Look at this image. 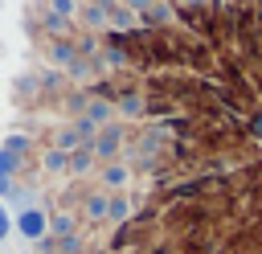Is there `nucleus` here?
I'll list each match as a JSON object with an SVG mask.
<instances>
[{
  "label": "nucleus",
  "mask_w": 262,
  "mask_h": 254,
  "mask_svg": "<svg viewBox=\"0 0 262 254\" xmlns=\"http://www.w3.org/2000/svg\"><path fill=\"white\" fill-rule=\"evenodd\" d=\"M94 135H98V123H90L86 115H78V119H70V123L57 127L53 147H61V152H78L82 143H94Z\"/></svg>",
  "instance_id": "f257e3e1"
},
{
  "label": "nucleus",
  "mask_w": 262,
  "mask_h": 254,
  "mask_svg": "<svg viewBox=\"0 0 262 254\" xmlns=\"http://www.w3.org/2000/svg\"><path fill=\"white\" fill-rule=\"evenodd\" d=\"M123 143H127V127L123 123H106V127H98V135H94V156L102 160V164H111V160H119V152H123Z\"/></svg>",
  "instance_id": "f03ea898"
},
{
  "label": "nucleus",
  "mask_w": 262,
  "mask_h": 254,
  "mask_svg": "<svg viewBox=\"0 0 262 254\" xmlns=\"http://www.w3.org/2000/svg\"><path fill=\"white\" fill-rule=\"evenodd\" d=\"M12 229L20 234V238H29V242H45L49 238V213L45 209H20L16 217H12Z\"/></svg>",
  "instance_id": "7ed1b4c3"
},
{
  "label": "nucleus",
  "mask_w": 262,
  "mask_h": 254,
  "mask_svg": "<svg viewBox=\"0 0 262 254\" xmlns=\"http://www.w3.org/2000/svg\"><path fill=\"white\" fill-rule=\"evenodd\" d=\"M41 94H49L45 90V78H41V70H33V74H20L16 82H12V102L16 107H37V98Z\"/></svg>",
  "instance_id": "20e7f679"
},
{
  "label": "nucleus",
  "mask_w": 262,
  "mask_h": 254,
  "mask_svg": "<svg viewBox=\"0 0 262 254\" xmlns=\"http://www.w3.org/2000/svg\"><path fill=\"white\" fill-rule=\"evenodd\" d=\"M106 209H111V193H106V188H90V193L82 197L78 221H82V225H102V221H106Z\"/></svg>",
  "instance_id": "39448f33"
},
{
  "label": "nucleus",
  "mask_w": 262,
  "mask_h": 254,
  "mask_svg": "<svg viewBox=\"0 0 262 254\" xmlns=\"http://www.w3.org/2000/svg\"><path fill=\"white\" fill-rule=\"evenodd\" d=\"M115 115H123V119H147V94L139 86L119 90L115 94Z\"/></svg>",
  "instance_id": "423d86ee"
},
{
  "label": "nucleus",
  "mask_w": 262,
  "mask_h": 254,
  "mask_svg": "<svg viewBox=\"0 0 262 254\" xmlns=\"http://www.w3.org/2000/svg\"><path fill=\"white\" fill-rule=\"evenodd\" d=\"M41 57H45L53 70H70V66L78 61V41H74V37H66V41H45Z\"/></svg>",
  "instance_id": "0eeeda50"
},
{
  "label": "nucleus",
  "mask_w": 262,
  "mask_h": 254,
  "mask_svg": "<svg viewBox=\"0 0 262 254\" xmlns=\"http://www.w3.org/2000/svg\"><path fill=\"white\" fill-rule=\"evenodd\" d=\"M78 20L86 25V29H111V8L106 4H98V0H82V8H78Z\"/></svg>",
  "instance_id": "6e6552de"
},
{
  "label": "nucleus",
  "mask_w": 262,
  "mask_h": 254,
  "mask_svg": "<svg viewBox=\"0 0 262 254\" xmlns=\"http://www.w3.org/2000/svg\"><path fill=\"white\" fill-rule=\"evenodd\" d=\"M131 172H135V168H131L127 160H111V164H102V168H98V176H102V184H106V188H115V193H123V188H127V180H131Z\"/></svg>",
  "instance_id": "1a4fd4ad"
},
{
  "label": "nucleus",
  "mask_w": 262,
  "mask_h": 254,
  "mask_svg": "<svg viewBox=\"0 0 262 254\" xmlns=\"http://www.w3.org/2000/svg\"><path fill=\"white\" fill-rule=\"evenodd\" d=\"M78 213H70V209H53L49 213V238H70V234H78Z\"/></svg>",
  "instance_id": "9d476101"
},
{
  "label": "nucleus",
  "mask_w": 262,
  "mask_h": 254,
  "mask_svg": "<svg viewBox=\"0 0 262 254\" xmlns=\"http://www.w3.org/2000/svg\"><path fill=\"white\" fill-rule=\"evenodd\" d=\"M41 172L45 176H61V172H70V152H61V147H45L41 152Z\"/></svg>",
  "instance_id": "9b49d317"
},
{
  "label": "nucleus",
  "mask_w": 262,
  "mask_h": 254,
  "mask_svg": "<svg viewBox=\"0 0 262 254\" xmlns=\"http://www.w3.org/2000/svg\"><path fill=\"white\" fill-rule=\"evenodd\" d=\"M94 168H98V156H94L90 143H82L78 152H70V176H90Z\"/></svg>",
  "instance_id": "f8f14e48"
},
{
  "label": "nucleus",
  "mask_w": 262,
  "mask_h": 254,
  "mask_svg": "<svg viewBox=\"0 0 262 254\" xmlns=\"http://www.w3.org/2000/svg\"><path fill=\"white\" fill-rule=\"evenodd\" d=\"M131 209H135V201H131L127 193H111V209H106V225H127V221H131Z\"/></svg>",
  "instance_id": "ddd939ff"
},
{
  "label": "nucleus",
  "mask_w": 262,
  "mask_h": 254,
  "mask_svg": "<svg viewBox=\"0 0 262 254\" xmlns=\"http://www.w3.org/2000/svg\"><path fill=\"white\" fill-rule=\"evenodd\" d=\"M98 70H102V66H98V57H82V53H78V61H74L66 74H70L74 82H94V74H98Z\"/></svg>",
  "instance_id": "4468645a"
},
{
  "label": "nucleus",
  "mask_w": 262,
  "mask_h": 254,
  "mask_svg": "<svg viewBox=\"0 0 262 254\" xmlns=\"http://www.w3.org/2000/svg\"><path fill=\"white\" fill-rule=\"evenodd\" d=\"M0 147H4V152H8V156H16V160H20V156H29V147H33V139H29V135H25V131H8V135H4V143H0Z\"/></svg>",
  "instance_id": "2eb2a0df"
},
{
  "label": "nucleus",
  "mask_w": 262,
  "mask_h": 254,
  "mask_svg": "<svg viewBox=\"0 0 262 254\" xmlns=\"http://www.w3.org/2000/svg\"><path fill=\"white\" fill-rule=\"evenodd\" d=\"M45 8H49V12H57L61 20H70V16H78V8H82V4H78V0H45Z\"/></svg>",
  "instance_id": "dca6fc26"
},
{
  "label": "nucleus",
  "mask_w": 262,
  "mask_h": 254,
  "mask_svg": "<svg viewBox=\"0 0 262 254\" xmlns=\"http://www.w3.org/2000/svg\"><path fill=\"white\" fill-rule=\"evenodd\" d=\"M246 135H250V139H258V143H262V107H254V111H250V115H246Z\"/></svg>",
  "instance_id": "f3484780"
},
{
  "label": "nucleus",
  "mask_w": 262,
  "mask_h": 254,
  "mask_svg": "<svg viewBox=\"0 0 262 254\" xmlns=\"http://www.w3.org/2000/svg\"><path fill=\"white\" fill-rule=\"evenodd\" d=\"M16 172H20V160L8 156V152L0 147V176H12V180H16Z\"/></svg>",
  "instance_id": "a211bd4d"
},
{
  "label": "nucleus",
  "mask_w": 262,
  "mask_h": 254,
  "mask_svg": "<svg viewBox=\"0 0 262 254\" xmlns=\"http://www.w3.org/2000/svg\"><path fill=\"white\" fill-rule=\"evenodd\" d=\"M8 234H12V213H8V205L0 201V242H4Z\"/></svg>",
  "instance_id": "6ab92c4d"
},
{
  "label": "nucleus",
  "mask_w": 262,
  "mask_h": 254,
  "mask_svg": "<svg viewBox=\"0 0 262 254\" xmlns=\"http://www.w3.org/2000/svg\"><path fill=\"white\" fill-rule=\"evenodd\" d=\"M12 188H16V180H12V176H0V201L12 197Z\"/></svg>",
  "instance_id": "aec40b11"
},
{
  "label": "nucleus",
  "mask_w": 262,
  "mask_h": 254,
  "mask_svg": "<svg viewBox=\"0 0 262 254\" xmlns=\"http://www.w3.org/2000/svg\"><path fill=\"white\" fill-rule=\"evenodd\" d=\"M0 143H4V131H0Z\"/></svg>",
  "instance_id": "412c9836"
}]
</instances>
